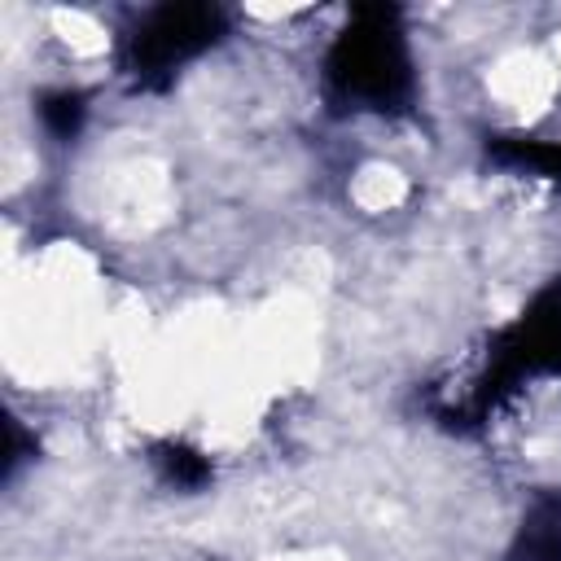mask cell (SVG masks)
Instances as JSON below:
<instances>
[{
    "mask_svg": "<svg viewBox=\"0 0 561 561\" xmlns=\"http://www.w3.org/2000/svg\"><path fill=\"white\" fill-rule=\"evenodd\" d=\"M324 92L342 114H399L416 92V57L399 9H355L324 48Z\"/></svg>",
    "mask_w": 561,
    "mask_h": 561,
    "instance_id": "6da1fadb",
    "label": "cell"
},
{
    "mask_svg": "<svg viewBox=\"0 0 561 561\" xmlns=\"http://www.w3.org/2000/svg\"><path fill=\"white\" fill-rule=\"evenodd\" d=\"M224 31L215 4H158L123 35V75L136 88H167L184 66L206 57Z\"/></svg>",
    "mask_w": 561,
    "mask_h": 561,
    "instance_id": "7a4b0ae2",
    "label": "cell"
},
{
    "mask_svg": "<svg viewBox=\"0 0 561 561\" xmlns=\"http://www.w3.org/2000/svg\"><path fill=\"white\" fill-rule=\"evenodd\" d=\"M486 149L513 175L561 188V140L557 136H495Z\"/></svg>",
    "mask_w": 561,
    "mask_h": 561,
    "instance_id": "3957f363",
    "label": "cell"
},
{
    "mask_svg": "<svg viewBox=\"0 0 561 561\" xmlns=\"http://www.w3.org/2000/svg\"><path fill=\"white\" fill-rule=\"evenodd\" d=\"M504 561H561V495H539L522 513Z\"/></svg>",
    "mask_w": 561,
    "mask_h": 561,
    "instance_id": "277c9868",
    "label": "cell"
},
{
    "mask_svg": "<svg viewBox=\"0 0 561 561\" xmlns=\"http://www.w3.org/2000/svg\"><path fill=\"white\" fill-rule=\"evenodd\" d=\"M149 460H153L158 478H162L167 486H180V491H202V486L215 478V465H210V456H206L202 447H188V443H180V438H167V443H158Z\"/></svg>",
    "mask_w": 561,
    "mask_h": 561,
    "instance_id": "5b68a950",
    "label": "cell"
},
{
    "mask_svg": "<svg viewBox=\"0 0 561 561\" xmlns=\"http://www.w3.org/2000/svg\"><path fill=\"white\" fill-rule=\"evenodd\" d=\"M83 118H88V96L79 88H53V92L39 96V123H44V131L53 140L79 136Z\"/></svg>",
    "mask_w": 561,
    "mask_h": 561,
    "instance_id": "8992f818",
    "label": "cell"
}]
</instances>
